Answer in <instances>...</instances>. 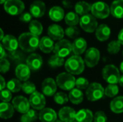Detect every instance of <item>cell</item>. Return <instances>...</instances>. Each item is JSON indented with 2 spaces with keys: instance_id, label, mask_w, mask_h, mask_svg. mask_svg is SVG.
Masks as SVG:
<instances>
[{
  "instance_id": "obj_45",
  "label": "cell",
  "mask_w": 123,
  "mask_h": 122,
  "mask_svg": "<svg viewBox=\"0 0 123 122\" xmlns=\"http://www.w3.org/2000/svg\"><path fill=\"white\" fill-rule=\"evenodd\" d=\"M32 16L30 14V12H25L20 15L19 20L22 22L29 23L32 21Z\"/></svg>"
},
{
  "instance_id": "obj_55",
  "label": "cell",
  "mask_w": 123,
  "mask_h": 122,
  "mask_svg": "<svg viewBox=\"0 0 123 122\" xmlns=\"http://www.w3.org/2000/svg\"><path fill=\"white\" fill-rule=\"evenodd\" d=\"M78 122L76 120H74V121H72V122Z\"/></svg>"
},
{
  "instance_id": "obj_10",
  "label": "cell",
  "mask_w": 123,
  "mask_h": 122,
  "mask_svg": "<svg viewBox=\"0 0 123 122\" xmlns=\"http://www.w3.org/2000/svg\"><path fill=\"white\" fill-rule=\"evenodd\" d=\"M100 52L96 47L89 48L84 55V63L89 68L95 67L99 62Z\"/></svg>"
},
{
  "instance_id": "obj_24",
  "label": "cell",
  "mask_w": 123,
  "mask_h": 122,
  "mask_svg": "<svg viewBox=\"0 0 123 122\" xmlns=\"http://www.w3.org/2000/svg\"><path fill=\"white\" fill-rule=\"evenodd\" d=\"M14 108L9 102H1L0 104V117L4 119H8L13 116Z\"/></svg>"
},
{
  "instance_id": "obj_16",
  "label": "cell",
  "mask_w": 123,
  "mask_h": 122,
  "mask_svg": "<svg viewBox=\"0 0 123 122\" xmlns=\"http://www.w3.org/2000/svg\"><path fill=\"white\" fill-rule=\"evenodd\" d=\"M1 45L8 51L12 52H15L19 46V42L17 38L12 35H6L4 36L3 40H1Z\"/></svg>"
},
{
  "instance_id": "obj_35",
  "label": "cell",
  "mask_w": 123,
  "mask_h": 122,
  "mask_svg": "<svg viewBox=\"0 0 123 122\" xmlns=\"http://www.w3.org/2000/svg\"><path fill=\"white\" fill-rule=\"evenodd\" d=\"M64 58H61L56 55H52L48 60V65L51 68H59L64 64Z\"/></svg>"
},
{
  "instance_id": "obj_21",
  "label": "cell",
  "mask_w": 123,
  "mask_h": 122,
  "mask_svg": "<svg viewBox=\"0 0 123 122\" xmlns=\"http://www.w3.org/2000/svg\"><path fill=\"white\" fill-rule=\"evenodd\" d=\"M111 35V29L105 24H102L98 26L95 31V35L97 39L100 42L107 40Z\"/></svg>"
},
{
  "instance_id": "obj_6",
  "label": "cell",
  "mask_w": 123,
  "mask_h": 122,
  "mask_svg": "<svg viewBox=\"0 0 123 122\" xmlns=\"http://www.w3.org/2000/svg\"><path fill=\"white\" fill-rule=\"evenodd\" d=\"M92 14L98 19H106L109 17L110 14H111L110 8L107 4L104 1H97L92 4L91 9Z\"/></svg>"
},
{
  "instance_id": "obj_48",
  "label": "cell",
  "mask_w": 123,
  "mask_h": 122,
  "mask_svg": "<svg viewBox=\"0 0 123 122\" xmlns=\"http://www.w3.org/2000/svg\"><path fill=\"white\" fill-rule=\"evenodd\" d=\"M0 48H1V59H4L6 58V52H5V48L3 47V45L1 44L0 45Z\"/></svg>"
},
{
  "instance_id": "obj_7",
  "label": "cell",
  "mask_w": 123,
  "mask_h": 122,
  "mask_svg": "<svg viewBox=\"0 0 123 122\" xmlns=\"http://www.w3.org/2000/svg\"><path fill=\"white\" fill-rule=\"evenodd\" d=\"M25 8V3L22 0H6L4 4V11L12 16L21 15Z\"/></svg>"
},
{
  "instance_id": "obj_32",
  "label": "cell",
  "mask_w": 123,
  "mask_h": 122,
  "mask_svg": "<svg viewBox=\"0 0 123 122\" xmlns=\"http://www.w3.org/2000/svg\"><path fill=\"white\" fill-rule=\"evenodd\" d=\"M65 22L68 26H76L80 22V18L79 14L74 12H68L65 16Z\"/></svg>"
},
{
  "instance_id": "obj_23",
  "label": "cell",
  "mask_w": 123,
  "mask_h": 122,
  "mask_svg": "<svg viewBox=\"0 0 123 122\" xmlns=\"http://www.w3.org/2000/svg\"><path fill=\"white\" fill-rule=\"evenodd\" d=\"M73 52L76 55H80L83 54L87 47V42L86 40L83 37H78L75 39L72 43Z\"/></svg>"
},
{
  "instance_id": "obj_22",
  "label": "cell",
  "mask_w": 123,
  "mask_h": 122,
  "mask_svg": "<svg viewBox=\"0 0 123 122\" xmlns=\"http://www.w3.org/2000/svg\"><path fill=\"white\" fill-rule=\"evenodd\" d=\"M55 43L54 40H52L49 36H44L40 39L39 48L44 53H50L54 50Z\"/></svg>"
},
{
  "instance_id": "obj_15",
  "label": "cell",
  "mask_w": 123,
  "mask_h": 122,
  "mask_svg": "<svg viewBox=\"0 0 123 122\" xmlns=\"http://www.w3.org/2000/svg\"><path fill=\"white\" fill-rule=\"evenodd\" d=\"M46 11L45 4L41 0L34 1L30 6V12L32 17L35 18L42 17Z\"/></svg>"
},
{
  "instance_id": "obj_12",
  "label": "cell",
  "mask_w": 123,
  "mask_h": 122,
  "mask_svg": "<svg viewBox=\"0 0 123 122\" xmlns=\"http://www.w3.org/2000/svg\"><path fill=\"white\" fill-rule=\"evenodd\" d=\"M30 104L32 108L35 110H43L46 104V100L45 95L38 91H35L32 95H30Z\"/></svg>"
},
{
  "instance_id": "obj_18",
  "label": "cell",
  "mask_w": 123,
  "mask_h": 122,
  "mask_svg": "<svg viewBox=\"0 0 123 122\" xmlns=\"http://www.w3.org/2000/svg\"><path fill=\"white\" fill-rule=\"evenodd\" d=\"M48 35L53 40H61L63 39L65 31L58 24H53L48 27Z\"/></svg>"
},
{
  "instance_id": "obj_4",
  "label": "cell",
  "mask_w": 123,
  "mask_h": 122,
  "mask_svg": "<svg viewBox=\"0 0 123 122\" xmlns=\"http://www.w3.org/2000/svg\"><path fill=\"white\" fill-rule=\"evenodd\" d=\"M102 77L109 84L119 83L120 78V70L114 65H107L102 69Z\"/></svg>"
},
{
  "instance_id": "obj_31",
  "label": "cell",
  "mask_w": 123,
  "mask_h": 122,
  "mask_svg": "<svg viewBox=\"0 0 123 122\" xmlns=\"http://www.w3.org/2000/svg\"><path fill=\"white\" fill-rule=\"evenodd\" d=\"M29 30L30 33L39 37L43 31V27L39 21L32 20L29 24Z\"/></svg>"
},
{
  "instance_id": "obj_20",
  "label": "cell",
  "mask_w": 123,
  "mask_h": 122,
  "mask_svg": "<svg viewBox=\"0 0 123 122\" xmlns=\"http://www.w3.org/2000/svg\"><path fill=\"white\" fill-rule=\"evenodd\" d=\"M39 119L41 122H55L57 114L53 109L44 108L39 113Z\"/></svg>"
},
{
  "instance_id": "obj_13",
  "label": "cell",
  "mask_w": 123,
  "mask_h": 122,
  "mask_svg": "<svg viewBox=\"0 0 123 122\" xmlns=\"http://www.w3.org/2000/svg\"><path fill=\"white\" fill-rule=\"evenodd\" d=\"M57 86L56 81L53 78H47L42 83V92L46 96H52L56 93Z\"/></svg>"
},
{
  "instance_id": "obj_19",
  "label": "cell",
  "mask_w": 123,
  "mask_h": 122,
  "mask_svg": "<svg viewBox=\"0 0 123 122\" xmlns=\"http://www.w3.org/2000/svg\"><path fill=\"white\" fill-rule=\"evenodd\" d=\"M31 70L26 64H19L15 69V76L20 81H27L30 77Z\"/></svg>"
},
{
  "instance_id": "obj_40",
  "label": "cell",
  "mask_w": 123,
  "mask_h": 122,
  "mask_svg": "<svg viewBox=\"0 0 123 122\" xmlns=\"http://www.w3.org/2000/svg\"><path fill=\"white\" fill-rule=\"evenodd\" d=\"M22 90L26 94L32 95L33 93H35L36 91V86L33 83L30 82V81H25L22 84Z\"/></svg>"
},
{
  "instance_id": "obj_38",
  "label": "cell",
  "mask_w": 123,
  "mask_h": 122,
  "mask_svg": "<svg viewBox=\"0 0 123 122\" xmlns=\"http://www.w3.org/2000/svg\"><path fill=\"white\" fill-rule=\"evenodd\" d=\"M69 100L68 96L63 92H58L54 95V101L57 104H66Z\"/></svg>"
},
{
  "instance_id": "obj_27",
  "label": "cell",
  "mask_w": 123,
  "mask_h": 122,
  "mask_svg": "<svg viewBox=\"0 0 123 122\" xmlns=\"http://www.w3.org/2000/svg\"><path fill=\"white\" fill-rule=\"evenodd\" d=\"M76 120L78 122H92L94 121V114L89 109H82L76 112Z\"/></svg>"
},
{
  "instance_id": "obj_36",
  "label": "cell",
  "mask_w": 123,
  "mask_h": 122,
  "mask_svg": "<svg viewBox=\"0 0 123 122\" xmlns=\"http://www.w3.org/2000/svg\"><path fill=\"white\" fill-rule=\"evenodd\" d=\"M120 47L121 44L118 40H112L107 45V51L110 54L115 55L120 52Z\"/></svg>"
},
{
  "instance_id": "obj_14",
  "label": "cell",
  "mask_w": 123,
  "mask_h": 122,
  "mask_svg": "<svg viewBox=\"0 0 123 122\" xmlns=\"http://www.w3.org/2000/svg\"><path fill=\"white\" fill-rule=\"evenodd\" d=\"M43 64V60L42 57L37 53L30 54L26 60V65L32 71L39 70Z\"/></svg>"
},
{
  "instance_id": "obj_8",
  "label": "cell",
  "mask_w": 123,
  "mask_h": 122,
  "mask_svg": "<svg viewBox=\"0 0 123 122\" xmlns=\"http://www.w3.org/2000/svg\"><path fill=\"white\" fill-rule=\"evenodd\" d=\"M72 51H73L72 43L66 39H63L61 40L58 41L55 44L53 52L55 55L64 58L68 56Z\"/></svg>"
},
{
  "instance_id": "obj_33",
  "label": "cell",
  "mask_w": 123,
  "mask_h": 122,
  "mask_svg": "<svg viewBox=\"0 0 123 122\" xmlns=\"http://www.w3.org/2000/svg\"><path fill=\"white\" fill-rule=\"evenodd\" d=\"M6 88L8 90H9L12 93L19 92L22 88V84L21 83L20 81L17 78H12L9 80L6 83Z\"/></svg>"
},
{
  "instance_id": "obj_25",
  "label": "cell",
  "mask_w": 123,
  "mask_h": 122,
  "mask_svg": "<svg viewBox=\"0 0 123 122\" xmlns=\"http://www.w3.org/2000/svg\"><path fill=\"white\" fill-rule=\"evenodd\" d=\"M49 17L54 22H60L65 18V12L63 9L59 6H54L51 7L48 12Z\"/></svg>"
},
{
  "instance_id": "obj_17",
  "label": "cell",
  "mask_w": 123,
  "mask_h": 122,
  "mask_svg": "<svg viewBox=\"0 0 123 122\" xmlns=\"http://www.w3.org/2000/svg\"><path fill=\"white\" fill-rule=\"evenodd\" d=\"M76 112L75 110L68 106L61 108L58 111V117L63 122H71L76 120Z\"/></svg>"
},
{
  "instance_id": "obj_42",
  "label": "cell",
  "mask_w": 123,
  "mask_h": 122,
  "mask_svg": "<svg viewBox=\"0 0 123 122\" xmlns=\"http://www.w3.org/2000/svg\"><path fill=\"white\" fill-rule=\"evenodd\" d=\"M94 122H107V116L102 111H99L94 115Z\"/></svg>"
},
{
  "instance_id": "obj_3",
  "label": "cell",
  "mask_w": 123,
  "mask_h": 122,
  "mask_svg": "<svg viewBox=\"0 0 123 122\" xmlns=\"http://www.w3.org/2000/svg\"><path fill=\"white\" fill-rule=\"evenodd\" d=\"M57 86L62 90L71 91L76 86V79L69 73H61L58 74L55 79Z\"/></svg>"
},
{
  "instance_id": "obj_39",
  "label": "cell",
  "mask_w": 123,
  "mask_h": 122,
  "mask_svg": "<svg viewBox=\"0 0 123 122\" xmlns=\"http://www.w3.org/2000/svg\"><path fill=\"white\" fill-rule=\"evenodd\" d=\"M65 34L67 37L71 39H76L77 37L79 35L80 32L79 28L76 26H69L65 30Z\"/></svg>"
},
{
  "instance_id": "obj_26",
  "label": "cell",
  "mask_w": 123,
  "mask_h": 122,
  "mask_svg": "<svg viewBox=\"0 0 123 122\" xmlns=\"http://www.w3.org/2000/svg\"><path fill=\"white\" fill-rule=\"evenodd\" d=\"M110 12L114 17L123 18V0H115L111 4Z\"/></svg>"
},
{
  "instance_id": "obj_56",
  "label": "cell",
  "mask_w": 123,
  "mask_h": 122,
  "mask_svg": "<svg viewBox=\"0 0 123 122\" xmlns=\"http://www.w3.org/2000/svg\"></svg>"
},
{
  "instance_id": "obj_5",
  "label": "cell",
  "mask_w": 123,
  "mask_h": 122,
  "mask_svg": "<svg viewBox=\"0 0 123 122\" xmlns=\"http://www.w3.org/2000/svg\"><path fill=\"white\" fill-rule=\"evenodd\" d=\"M105 95V91L99 83H92L86 91V96L89 101H97L102 99Z\"/></svg>"
},
{
  "instance_id": "obj_29",
  "label": "cell",
  "mask_w": 123,
  "mask_h": 122,
  "mask_svg": "<svg viewBox=\"0 0 123 122\" xmlns=\"http://www.w3.org/2000/svg\"><path fill=\"white\" fill-rule=\"evenodd\" d=\"M68 98L70 101L75 104V105H78L79 104H81L83 100H84V94L81 91V90L76 88H74L73 90H71L69 93L68 95Z\"/></svg>"
},
{
  "instance_id": "obj_51",
  "label": "cell",
  "mask_w": 123,
  "mask_h": 122,
  "mask_svg": "<svg viewBox=\"0 0 123 122\" xmlns=\"http://www.w3.org/2000/svg\"><path fill=\"white\" fill-rule=\"evenodd\" d=\"M0 32H1V37H0V40H3V38L4 37L3 29H0Z\"/></svg>"
},
{
  "instance_id": "obj_34",
  "label": "cell",
  "mask_w": 123,
  "mask_h": 122,
  "mask_svg": "<svg viewBox=\"0 0 123 122\" xmlns=\"http://www.w3.org/2000/svg\"><path fill=\"white\" fill-rule=\"evenodd\" d=\"M37 118H39V114H37V111L34 109H30L28 112L22 116L20 118L21 122H35Z\"/></svg>"
},
{
  "instance_id": "obj_52",
  "label": "cell",
  "mask_w": 123,
  "mask_h": 122,
  "mask_svg": "<svg viewBox=\"0 0 123 122\" xmlns=\"http://www.w3.org/2000/svg\"><path fill=\"white\" fill-rule=\"evenodd\" d=\"M120 70L123 73V61L120 63Z\"/></svg>"
},
{
  "instance_id": "obj_1",
  "label": "cell",
  "mask_w": 123,
  "mask_h": 122,
  "mask_svg": "<svg viewBox=\"0 0 123 122\" xmlns=\"http://www.w3.org/2000/svg\"><path fill=\"white\" fill-rule=\"evenodd\" d=\"M38 36H36L30 32H25L19 36L18 42L19 46L22 50L27 52H32L35 51L40 45Z\"/></svg>"
},
{
  "instance_id": "obj_2",
  "label": "cell",
  "mask_w": 123,
  "mask_h": 122,
  "mask_svg": "<svg viewBox=\"0 0 123 122\" xmlns=\"http://www.w3.org/2000/svg\"><path fill=\"white\" fill-rule=\"evenodd\" d=\"M65 68L67 73L72 75H79L82 73L85 68L84 60H83L79 55L71 56L65 62Z\"/></svg>"
},
{
  "instance_id": "obj_30",
  "label": "cell",
  "mask_w": 123,
  "mask_h": 122,
  "mask_svg": "<svg viewBox=\"0 0 123 122\" xmlns=\"http://www.w3.org/2000/svg\"><path fill=\"white\" fill-rule=\"evenodd\" d=\"M110 109L115 114L123 113V96H117L110 102Z\"/></svg>"
},
{
  "instance_id": "obj_37",
  "label": "cell",
  "mask_w": 123,
  "mask_h": 122,
  "mask_svg": "<svg viewBox=\"0 0 123 122\" xmlns=\"http://www.w3.org/2000/svg\"><path fill=\"white\" fill-rule=\"evenodd\" d=\"M105 91V95L107 97L114 98L119 93V88L117 86V84H109L106 87Z\"/></svg>"
},
{
  "instance_id": "obj_53",
  "label": "cell",
  "mask_w": 123,
  "mask_h": 122,
  "mask_svg": "<svg viewBox=\"0 0 123 122\" xmlns=\"http://www.w3.org/2000/svg\"><path fill=\"white\" fill-rule=\"evenodd\" d=\"M6 1V0H0V2L1 4H4V3Z\"/></svg>"
},
{
  "instance_id": "obj_43",
  "label": "cell",
  "mask_w": 123,
  "mask_h": 122,
  "mask_svg": "<svg viewBox=\"0 0 123 122\" xmlns=\"http://www.w3.org/2000/svg\"><path fill=\"white\" fill-rule=\"evenodd\" d=\"M12 99V92L8 89H4L1 91V100L2 102H9Z\"/></svg>"
},
{
  "instance_id": "obj_28",
  "label": "cell",
  "mask_w": 123,
  "mask_h": 122,
  "mask_svg": "<svg viewBox=\"0 0 123 122\" xmlns=\"http://www.w3.org/2000/svg\"><path fill=\"white\" fill-rule=\"evenodd\" d=\"M74 9H75V12L77 14L81 15L82 17L84 15L88 14L89 12H91L92 5L85 1H80L75 4Z\"/></svg>"
},
{
  "instance_id": "obj_41",
  "label": "cell",
  "mask_w": 123,
  "mask_h": 122,
  "mask_svg": "<svg viewBox=\"0 0 123 122\" xmlns=\"http://www.w3.org/2000/svg\"><path fill=\"white\" fill-rule=\"evenodd\" d=\"M89 81L83 77L79 78L76 79V87L80 90H84V89H87L88 87L89 86Z\"/></svg>"
},
{
  "instance_id": "obj_50",
  "label": "cell",
  "mask_w": 123,
  "mask_h": 122,
  "mask_svg": "<svg viewBox=\"0 0 123 122\" xmlns=\"http://www.w3.org/2000/svg\"><path fill=\"white\" fill-rule=\"evenodd\" d=\"M119 84L123 87V75L120 76V81H119Z\"/></svg>"
},
{
  "instance_id": "obj_49",
  "label": "cell",
  "mask_w": 123,
  "mask_h": 122,
  "mask_svg": "<svg viewBox=\"0 0 123 122\" xmlns=\"http://www.w3.org/2000/svg\"><path fill=\"white\" fill-rule=\"evenodd\" d=\"M121 45H123V28L120 31L119 34H118V40H117Z\"/></svg>"
},
{
  "instance_id": "obj_54",
  "label": "cell",
  "mask_w": 123,
  "mask_h": 122,
  "mask_svg": "<svg viewBox=\"0 0 123 122\" xmlns=\"http://www.w3.org/2000/svg\"><path fill=\"white\" fill-rule=\"evenodd\" d=\"M55 122H62L61 120H57Z\"/></svg>"
},
{
  "instance_id": "obj_44",
  "label": "cell",
  "mask_w": 123,
  "mask_h": 122,
  "mask_svg": "<svg viewBox=\"0 0 123 122\" xmlns=\"http://www.w3.org/2000/svg\"><path fill=\"white\" fill-rule=\"evenodd\" d=\"M10 68V63L6 58L0 60V72L1 73H6Z\"/></svg>"
},
{
  "instance_id": "obj_46",
  "label": "cell",
  "mask_w": 123,
  "mask_h": 122,
  "mask_svg": "<svg viewBox=\"0 0 123 122\" xmlns=\"http://www.w3.org/2000/svg\"><path fill=\"white\" fill-rule=\"evenodd\" d=\"M62 4L63 5V6L65 8H72L73 5H72V3L68 1V0H63L62 1Z\"/></svg>"
},
{
  "instance_id": "obj_9",
  "label": "cell",
  "mask_w": 123,
  "mask_h": 122,
  "mask_svg": "<svg viewBox=\"0 0 123 122\" xmlns=\"http://www.w3.org/2000/svg\"><path fill=\"white\" fill-rule=\"evenodd\" d=\"M79 24L81 28L86 32L92 33L98 27V22L97 18L91 14L84 15L80 19Z\"/></svg>"
},
{
  "instance_id": "obj_11",
  "label": "cell",
  "mask_w": 123,
  "mask_h": 122,
  "mask_svg": "<svg viewBox=\"0 0 123 122\" xmlns=\"http://www.w3.org/2000/svg\"><path fill=\"white\" fill-rule=\"evenodd\" d=\"M12 105L14 108V110L22 114H25L28 112L30 110V108L31 106L30 101L22 96H18L13 99Z\"/></svg>"
},
{
  "instance_id": "obj_47",
  "label": "cell",
  "mask_w": 123,
  "mask_h": 122,
  "mask_svg": "<svg viewBox=\"0 0 123 122\" xmlns=\"http://www.w3.org/2000/svg\"><path fill=\"white\" fill-rule=\"evenodd\" d=\"M0 78H1V85H0L1 87H0V89H1V91H2L6 87V81H5L4 78H3L2 76H0Z\"/></svg>"
}]
</instances>
